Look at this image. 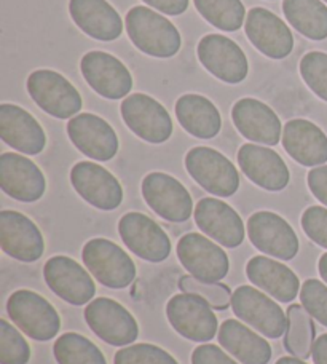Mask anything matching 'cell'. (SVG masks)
<instances>
[{"label": "cell", "instance_id": "cell-22", "mask_svg": "<svg viewBox=\"0 0 327 364\" xmlns=\"http://www.w3.org/2000/svg\"><path fill=\"white\" fill-rule=\"evenodd\" d=\"M0 187L13 200L34 203L47 191V179L34 161L15 152L0 155Z\"/></svg>", "mask_w": 327, "mask_h": 364}, {"label": "cell", "instance_id": "cell-45", "mask_svg": "<svg viewBox=\"0 0 327 364\" xmlns=\"http://www.w3.org/2000/svg\"><path fill=\"white\" fill-rule=\"evenodd\" d=\"M318 270H319V275H321V278L324 279L326 284H327V252H324L321 259H319Z\"/></svg>", "mask_w": 327, "mask_h": 364}, {"label": "cell", "instance_id": "cell-4", "mask_svg": "<svg viewBox=\"0 0 327 364\" xmlns=\"http://www.w3.org/2000/svg\"><path fill=\"white\" fill-rule=\"evenodd\" d=\"M85 267L109 289H125L136 279V265L125 250L106 238H93L82 250Z\"/></svg>", "mask_w": 327, "mask_h": 364}, {"label": "cell", "instance_id": "cell-33", "mask_svg": "<svg viewBox=\"0 0 327 364\" xmlns=\"http://www.w3.org/2000/svg\"><path fill=\"white\" fill-rule=\"evenodd\" d=\"M53 355L58 364H107L100 347L77 333H64L58 337Z\"/></svg>", "mask_w": 327, "mask_h": 364}, {"label": "cell", "instance_id": "cell-25", "mask_svg": "<svg viewBox=\"0 0 327 364\" xmlns=\"http://www.w3.org/2000/svg\"><path fill=\"white\" fill-rule=\"evenodd\" d=\"M0 138L24 155H38L47 146V134L36 117L9 102L0 104Z\"/></svg>", "mask_w": 327, "mask_h": 364}, {"label": "cell", "instance_id": "cell-24", "mask_svg": "<svg viewBox=\"0 0 327 364\" xmlns=\"http://www.w3.org/2000/svg\"><path fill=\"white\" fill-rule=\"evenodd\" d=\"M232 120L243 138L256 144L277 146L281 139V120L278 114L254 97H243L233 104Z\"/></svg>", "mask_w": 327, "mask_h": 364}, {"label": "cell", "instance_id": "cell-12", "mask_svg": "<svg viewBox=\"0 0 327 364\" xmlns=\"http://www.w3.org/2000/svg\"><path fill=\"white\" fill-rule=\"evenodd\" d=\"M196 56L209 74L228 85H238L250 74L246 53L237 42L220 34H208L198 42Z\"/></svg>", "mask_w": 327, "mask_h": 364}, {"label": "cell", "instance_id": "cell-26", "mask_svg": "<svg viewBox=\"0 0 327 364\" xmlns=\"http://www.w3.org/2000/svg\"><path fill=\"white\" fill-rule=\"evenodd\" d=\"M69 13L77 28L101 42L117 41L123 32V21L107 0H69Z\"/></svg>", "mask_w": 327, "mask_h": 364}, {"label": "cell", "instance_id": "cell-46", "mask_svg": "<svg viewBox=\"0 0 327 364\" xmlns=\"http://www.w3.org/2000/svg\"><path fill=\"white\" fill-rule=\"evenodd\" d=\"M274 364H309V363L305 360L296 358V356H283V358H279Z\"/></svg>", "mask_w": 327, "mask_h": 364}, {"label": "cell", "instance_id": "cell-18", "mask_svg": "<svg viewBox=\"0 0 327 364\" xmlns=\"http://www.w3.org/2000/svg\"><path fill=\"white\" fill-rule=\"evenodd\" d=\"M0 246L6 256L19 262H37L45 252V240L34 220L23 213L0 211Z\"/></svg>", "mask_w": 327, "mask_h": 364}, {"label": "cell", "instance_id": "cell-44", "mask_svg": "<svg viewBox=\"0 0 327 364\" xmlns=\"http://www.w3.org/2000/svg\"><path fill=\"white\" fill-rule=\"evenodd\" d=\"M311 358L315 364H327V334H321L313 343Z\"/></svg>", "mask_w": 327, "mask_h": 364}, {"label": "cell", "instance_id": "cell-36", "mask_svg": "<svg viewBox=\"0 0 327 364\" xmlns=\"http://www.w3.org/2000/svg\"><path fill=\"white\" fill-rule=\"evenodd\" d=\"M179 289L203 297L215 310H225L232 305L233 292L222 283H205L192 275H186L179 279Z\"/></svg>", "mask_w": 327, "mask_h": 364}, {"label": "cell", "instance_id": "cell-17", "mask_svg": "<svg viewBox=\"0 0 327 364\" xmlns=\"http://www.w3.org/2000/svg\"><path fill=\"white\" fill-rule=\"evenodd\" d=\"M70 184L87 203L101 211H114L123 201L120 181L93 161H78L72 166Z\"/></svg>", "mask_w": 327, "mask_h": 364}, {"label": "cell", "instance_id": "cell-20", "mask_svg": "<svg viewBox=\"0 0 327 364\" xmlns=\"http://www.w3.org/2000/svg\"><path fill=\"white\" fill-rule=\"evenodd\" d=\"M195 224L206 237L224 248H238L246 238V227L240 214L219 198L206 197L193 211Z\"/></svg>", "mask_w": 327, "mask_h": 364}, {"label": "cell", "instance_id": "cell-8", "mask_svg": "<svg viewBox=\"0 0 327 364\" xmlns=\"http://www.w3.org/2000/svg\"><path fill=\"white\" fill-rule=\"evenodd\" d=\"M90 329L112 347L133 346L139 337V326L129 310L114 299H93L83 311Z\"/></svg>", "mask_w": 327, "mask_h": 364}, {"label": "cell", "instance_id": "cell-39", "mask_svg": "<svg viewBox=\"0 0 327 364\" xmlns=\"http://www.w3.org/2000/svg\"><path fill=\"white\" fill-rule=\"evenodd\" d=\"M299 296L311 318L327 328V286L319 279L310 278L302 284Z\"/></svg>", "mask_w": 327, "mask_h": 364}, {"label": "cell", "instance_id": "cell-13", "mask_svg": "<svg viewBox=\"0 0 327 364\" xmlns=\"http://www.w3.org/2000/svg\"><path fill=\"white\" fill-rule=\"evenodd\" d=\"M247 237L252 246L279 261H291L299 255L300 242L296 230L284 218L272 211H257L247 219Z\"/></svg>", "mask_w": 327, "mask_h": 364}, {"label": "cell", "instance_id": "cell-29", "mask_svg": "<svg viewBox=\"0 0 327 364\" xmlns=\"http://www.w3.org/2000/svg\"><path fill=\"white\" fill-rule=\"evenodd\" d=\"M218 341L241 364H268L272 360L270 343L243 321L225 320L219 328Z\"/></svg>", "mask_w": 327, "mask_h": 364}, {"label": "cell", "instance_id": "cell-19", "mask_svg": "<svg viewBox=\"0 0 327 364\" xmlns=\"http://www.w3.org/2000/svg\"><path fill=\"white\" fill-rule=\"evenodd\" d=\"M245 32L252 47H256V50L270 60H284L292 53V31L270 10L254 6L247 11Z\"/></svg>", "mask_w": 327, "mask_h": 364}, {"label": "cell", "instance_id": "cell-14", "mask_svg": "<svg viewBox=\"0 0 327 364\" xmlns=\"http://www.w3.org/2000/svg\"><path fill=\"white\" fill-rule=\"evenodd\" d=\"M119 233L127 248L144 261L160 264L171 255V240L154 219L142 213H127L119 220Z\"/></svg>", "mask_w": 327, "mask_h": 364}, {"label": "cell", "instance_id": "cell-27", "mask_svg": "<svg viewBox=\"0 0 327 364\" xmlns=\"http://www.w3.org/2000/svg\"><path fill=\"white\" fill-rule=\"evenodd\" d=\"M283 147L302 166H321L327 161V136L310 120L294 119L283 127Z\"/></svg>", "mask_w": 327, "mask_h": 364}, {"label": "cell", "instance_id": "cell-38", "mask_svg": "<svg viewBox=\"0 0 327 364\" xmlns=\"http://www.w3.org/2000/svg\"><path fill=\"white\" fill-rule=\"evenodd\" d=\"M114 364H179L173 355L154 343H134L115 353Z\"/></svg>", "mask_w": 327, "mask_h": 364}, {"label": "cell", "instance_id": "cell-3", "mask_svg": "<svg viewBox=\"0 0 327 364\" xmlns=\"http://www.w3.org/2000/svg\"><path fill=\"white\" fill-rule=\"evenodd\" d=\"M26 90L43 112L60 120L74 119L83 106L78 90L56 70H34L28 77Z\"/></svg>", "mask_w": 327, "mask_h": 364}, {"label": "cell", "instance_id": "cell-1", "mask_svg": "<svg viewBox=\"0 0 327 364\" xmlns=\"http://www.w3.org/2000/svg\"><path fill=\"white\" fill-rule=\"evenodd\" d=\"M127 32L137 50L161 60L176 56L182 47L179 29L149 6L137 5L127 13Z\"/></svg>", "mask_w": 327, "mask_h": 364}, {"label": "cell", "instance_id": "cell-5", "mask_svg": "<svg viewBox=\"0 0 327 364\" xmlns=\"http://www.w3.org/2000/svg\"><path fill=\"white\" fill-rule=\"evenodd\" d=\"M232 310L241 321L267 339L286 334L287 315L278 302L254 286H240L232 294Z\"/></svg>", "mask_w": 327, "mask_h": 364}, {"label": "cell", "instance_id": "cell-6", "mask_svg": "<svg viewBox=\"0 0 327 364\" xmlns=\"http://www.w3.org/2000/svg\"><path fill=\"white\" fill-rule=\"evenodd\" d=\"M186 170L196 184L215 197L227 198L240 188V173L224 154L211 147H193L186 155Z\"/></svg>", "mask_w": 327, "mask_h": 364}, {"label": "cell", "instance_id": "cell-41", "mask_svg": "<svg viewBox=\"0 0 327 364\" xmlns=\"http://www.w3.org/2000/svg\"><path fill=\"white\" fill-rule=\"evenodd\" d=\"M192 364H240L230 355L213 343H201L192 353Z\"/></svg>", "mask_w": 327, "mask_h": 364}, {"label": "cell", "instance_id": "cell-11", "mask_svg": "<svg viewBox=\"0 0 327 364\" xmlns=\"http://www.w3.org/2000/svg\"><path fill=\"white\" fill-rule=\"evenodd\" d=\"M178 259L191 275L205 283H219L230 270L227 252L219 243L201 233L191 232L178 242Z\"/></svg>", "mask_w": 327, "mask_h": 364}, {"label": "cell", "instance_id": "cell-47", "mask_svg": "<svg viewBox=\"0 0 327 364\" xmlns=\"http://www.w3.org/2000/svg\"><path fill=\"white\" fill-rule=\"evenodd\" d=\"M324 2H327V0H324Z\"/></svg>", "mask_w": 327, "mask_h": 364}, {"label": "cell", "instance_id": "cell-2", "mask_svg": "<svg viewBox=\"0 0 327 364\" xmlns=\"http://www.w3.org/2000/svg\"><path fill=\"white\" fill-rule=\"evenodd\" d=\"M6 314L13 324L29 339L48 342L61 329V318L48 299L29 289H18L6 302Z\"/></svg>", "mask_w": 327, "mask_h": 364}, {"label": "cell", "instance_id": "cell-30", "mask_svg": "<svg viewBox=\"0 0 327 364\" xmlns=\"http://www.w3.org/2000/svg\"><path fill=\"white\" fill-rule=\"evenodd\" d=\"M176 117L188 134L198 139H213L220 133L222 117L219 109L206 96L187 93L176 101Z\"/></svg>", "mask_w": 327, "mask_h": 364}, {"label": "cell", "instance_id": "cell-34", "mask_svg": "<svg viewBox=\"0 0 327 364\" xmlns=\"http://www.w3.org/2000/svg\"><path fill=\"white\" fill-rule=\"evenodd\" d=\"M200 15L206 21L225 32L243 28L246 9L241 0H193Z\"/></svg>", "mask_w": 327, "mask_h": 364}, {"label": "cell", "instance_id": "cell-15", "mask_svg": "<svg viewBox=\"0 0 327 364\" xmlns=\"http://www.w3.org/2000/svg\"><path fill=\"white\" fill-rule=\"evenodd\" d=\"M80 70L90 88L106 100H123L133 90V75L119 58L106 51H88L80 61Z\"/></svg>", "mask_w": 327, "mask_h": 364}, {"label": "cell", "instance_id": "cell-32", "mask_svg": "<svg viewBox=\"0 0 327 364\" xmlns=\"http://www.w3.org/2000/svg\"><path fill=\"white\" fill-rule=\"evenodd\" d=\"M287 329L284 334V347L292 356L300 360H309L315 343V323L304 305H289L286 311Z\"/></svg>", "mask_w": 327, "mask_h": 364}, {"label": "cell", "instance_id": "cell-16", "mask_svg": "<svg viewBox=\"0 0 327 364\" xmlns=\"http://www.w3.org/2000/svg\"><path fill=\"white\" fill-rule=\"evenodd\" d=\"M43 278L48 288L70 305H87L96 294L90 272L68 256H53L43 265Z\"/></svg>", "mask_w": 327, "mask_h": 364}, {"label": "cell", "instance_id": "cell-7", "mask_svg": "<svg viewBox=\"0 0 327 364\" xmlns=\"http://www.w3.org/2000/svg\"><path fill=\"white\" fill-rule=\"evenodd\" d=\"M166 318L173 329L187 341L208 343L218 334L219 321L205 299L182 292L169 299Z\"/></svg>", "mask_w": 327, "mask_h": 364}, {"label": "cell", "instance_id": "cell-40", "mask_svg": "<svg viewBox=\"0 0 327 364\" xmlns=\"http://www.w3.org/2000/svg\"><path fill=\"white\" fill-rule=\"evenodd\" d=\"M305 235L313 243L327 250V208L310 206L306 208L300 219Z\"/></svg>", "mask_w": 327, "mask_h": 364}, {"label": "cell", "instance_id": "cell-43", "mask_svg": "<svg viewBox=\"0 0 327 364\" xmlns=\"http://www.w3.org/2000/svg\"><path fill=\"white\" fill-rule=\"evenodd\" d=\"M142 2L168 16H179L187 11L191 0H142Z\"/></svg>", "mask_w": 327, "mask_h": 364}, {"label": "cell", "instance_id": "cell-28", "mask_svg": "<svg viewBox=\"0 0 327 364\" xmlns=\"http://www.w3.org/2000/svg\"><path fill=\"white\" fill-rule=\"evenodd\" d=\"M250 282L281 304H291L300 294V279L287 265L267 256L252 257L246 265Z\"/></svg>", "mask_w": 327, "mask_h": 364}, {"label": "cell", "instance_id": "cell-10", "mask_svg": "<svg viewBox=\"0 0 327 364\" xmlns=\"http://www.w3.org/2000/svg\"><path fill=\"white\" fill-rule=\"evenodd\" d=\"M142 197L156 216L181 224L192 218L193 200L186 186L166 173H150L142 179Z\"/></svg>", "mask_w": 327, "mask_h": 364}, {"label": "cell", "instance_id": "cell-31", "mask_svg": "<svg viewBox=\"0 0 327 364\" xmlns=\"http://www.w3.org/2000/svg\"><path fill=\"white\" fill-rule=\"evenodd\" d=\"M283 13L304 37L310 41L327 38V6L321 0H283Z\"/></svg>", "mask_w": 327, "mask_h": 364}, {"label": "cell", "instance_id": "cell-21", "mask_svg": "<svg viewBox=\"0 0 327 364\" xmlns=\"http://www.w3.org/2000/svg\"><path fill=\"white\" fill-rule=\"evenodd\" d=\"M72 144L88 159L96 161L112 160L119 152L120 142L110 123L96 114H78L68 123Z\"/></svg>", "mask_w": 327, "mask_h": 364}, {"label": "cell", "instance_id": "cell-35", "mask_svg": "<svg viewBox=\"0 0 327 364\" xmlns=\"http://www.w3.org/2000/svg\"><path fill=\"white\" fill-rule=\"evenodd\" d=\"M31 347L18 328L0 320V364H28Z\"/></svg>", "mask_w": 327, "mask_h": 364}, {"label": "cell", "instance_id": "cell-42", "mask_svg": "<svg viewBox=\"0 0 327 364\" xmlns=\"http://www.w3.org/2000/svg\"><path fill=\"white\" fill-rule=\"evenodd\" d=\"M310 192L315 195V198L327 206V165L315 166L306 176Z\"/></svg>", "mask_w": 327, "mask_h": 364}, {"label": "cell", "instance_id": "cell-9", "mask_svg": "<svg viewBox=\"0 0 327 364\" xmlns=\"http://www.w3.org/2000/svg\"><path fill=\"white\" fill-rule=\"evenodd\" d=\"M122 119L137 138L163 144L173 134V120L166 107L146 93L127 96L120 106Z\"/></svg>", "mask_w": 327, "mask_h": 364}, {"label": "cell", "instance_id": "cell-23", "mask_svg": "<svg viewBox=\"0 0 327 364\" xmlns=\"http://www.w3.org/2000/svg\"><path fill=\"white\" fill-rule=\"evenodd\" d=\"M238 165L252 184L268 192L284 191L291 181L286 161L270 147L243 144L238 151Z\"/></svg>", "mask_w": 327, "mask_h": 364}, {"label": "cell", "instance_id": "cell-37", "mask_svg": "<svg viewBox=\"0 0 327 364\" xmlns=\"http://www.w3.org/2000/svg\"><path fill=\"white\" fill-rule=\"evenodd\" d=\"M299 69L306 87L327 102V53L310 51L300 60Z\"/></svg>", "mask_w": 327, "mask_h": 364}]
</instances>
